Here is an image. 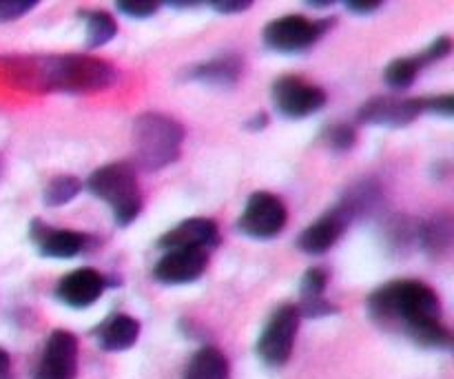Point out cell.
<instances>
[{
	"label": "cell",
	"mask_w": 454,
	"mask_h": 379,
	"mask_svg": "<svg viewBox=\"0 0 454 379\" xmlns=\"http://www.w3.org/2000/svg\"><path fill=\"white\" fill-rule=\"evenodd\" d=\"M242 60L233 53L229 56L213 58V60L195 65L186 71V78L195 80V83L208 84V87H233L242 75Z\"/></svg>",
	"instance_id": "ac0fdd59"
},
{
	"label": "cell",
	"mask_w": 454,
	"mask_h": 379,
	"mask_svg": "<svg viewBox=\"0 0 454 379\" xmlns=\"http://www.w3.org/2000/svg\"><path fill=\"white\" fill-rule=\"evenodd\" d=\"M424 111H428V114L443 115V118H452V114H454V96H452V93H446V96L424 98Z\"/></svg>",
	"instance_id": "83f0119b"
},
{
	"label": "cell",
	"mask_w": 454,
	"mask_h": 379,
	"mask_svg": "<svg viewBox=\"0 0 454 379\" xmlns=\"http://www.w3.org/2000/svg\"><path fill=\"white\" fill-rule=\"evenodd\" d=\"M300 320L301 315L295 304H282L270 315L255 344L257 358L266 367L282 368L284 364H288L297 340V331H300Z\"/></svg>",
	"instance_id": "8992f818"
},
{
	"label": "cell",
	"mask_w": 454,
	"mask_h": 379,
	"mask_svg": "<svg viewBox=\"0 0 454 379\" xmlns=\"http://www.w3.org/2000/svg\"><path fill=\"white\" fill-rule=\"evenodd\" d=\"M120 13H124L127 18H137V20H145L158 13L160 3H118L115 4Z\"/></svg>",
	"instance_id": "4316f807"
},
{
	"label": "cell",
	"mask_w": 454,
	"mask_h": 379,
	"mask_svg": "<svg viewBox=\"0 0 454 379\" xmlns=\"http://www.w3.org/2000/svg\"><path fill=\"white\" fill-rule=\"evenodd\" d=\"M426 67L421 53H415V56H403L397 58V60L390 62L384 71V80L390 89H397V91H403V89L412 87V83L417 80V75L421 74V69Z\"/></svg>",
	"instance_id": "7402d4cb"
},
{
	"label": "cell",
	"mask_w": 454,
	"mask_h": 379,
	"mask_svg": "<svg viewBox=\"0 0 454 379\" xmlns=\"http://www.w3.org/2000/svg\"><path fill=\"white\" fill-rule=\"evenodd\" d=\"M328 287V273L319 266H313L304 273L300 284V311L301 318H326V315L337 313V306H333L331 302L324 297Z\"/></svg>",
	"instance_id": "2e32d148"
},
{
	"label": "cell",
	"mask_w": 454,
	"mask_h": 379,
	"mask_svg": "<svg viewBox=\"0 0 454 379\" xmlns=\"http://www.w3.org/2000/svg\"><path fill=\"white\" fill-rule=\"evenodd\" d=\"M0 83L29 93H98L118 83L114 65L89 53H7Z\"/></svg>",
	"instance_id": "6da1fadb"
},
{
	"label": "cell",
	"mask_w": 454,
	"mask_h": 379,
	"mask_svg": "<svg viewBox=\"0 0 454 379\" xmlns=\"http://www.w3.org/2000/svg\"><path fill=\"white\" fill-rule=\"evenodd\" d=\"M319 140H322V145H326L331 151L344 154V151H350L355 146V142H357V131H355V127H350V124L346 122H333L322 129Z\"/></svg>",
	"instance_id": "cb8c5ba5"
},
{
	"label": "cell",
	"mask_w": 454,
	"mask_h": 379,
	"mask_svg": "<svg viewBox=\"0 0 454 379\" xmlns=\"http://www.w3.org/2000/svg\"><path fill=\"white\" fill-rule=\"evenodd\" d=\"M306 7H310V9H331L333 7V3L331 0H313V3H306Z\"/></svg>",
	"instance_id": "d6a6232c"
},
{
	"label": "cell",
	"mask_w": 454,
	"mask_h": 379,
	"mask_svg": "<svg viewBox=\"0 0 454 379\" xmlns=\"http://www.w3.org/2000/svg\"><path fill=\"white\" fill-rule=\"evenodd\" d=\"M35 0H0V22H12L35 9Z\"/></svg>",
	"instance_id": "d4e9b609"
},
{
	"label": "cell",
	"mask_w": 454,
	"mask_h": 379,
	"mask_svg": "<svg viewBox=\"0 0 454 379\" xmlns=\"http://www.w3.org/2000/svg\"><path fill=\"white\" fill-rule=\"evenodd\" d=\"M217 244H220V226L211 217H191V220H184L168 229L158 240V249H162V251L200 249V251L208 253V249H215Z\"/></svg>",
	"instance_id": "5bb4252c"
},
{
	"label": "cell",
	"mask_w": 454,
	"mask_h": 379,
	"mask_svg": "<svg viewBox=\"0 0 454 379\" xmlns=\"http://www.w3.org/2000/svg\"><path fill=\"white\" fill-rule=\"evenodd\" d=\"M419 242L430 257H443L452 247V220L450 216H437L419 226Z\"/></svg>",
	"instance_id": "ffe728a7"
},
{
	"label": "cell",
	"mask_w": 454,
	"mask_h": 379,
	"mask_svg": "<svg viewBox=\"0 0 454 379\" xmlns=\"http://www.w3.org/2000/svg\"><path fill=\"white\" fill-rule=\"evenodd\" d=\"M184 145V127L171 115L149 111L133 122V154L137 167L160 171L176 162Z\"/></svg>",
	"instance_id": "3957f363"
},
{
	"label": "cell",
	"mask_w": 454,
	"mask_h": 379,
	"mask_svg": "<svg viewBox=\"0 0 454 379\" xmlns=\"http://www.w3.org/2000/svg\"><path fill=\"white\" fill-rule=\"evenodd\" d=\"M421 114H424V98L375 96L359 107L357 120L371 127L402 129L415 122Z\"/></svg>",
	"instance_id": "9c48e42d"
},
{
	"label": "cell",
	"mask_w": 454,
	"mask_h": 379,
	"mask_svg": "<svg viewBox=\"0 0 454 379\" xmlns=\"http://www.w3.org/2000/svg\"><path fill=\"white\" fill-rule=\"evenodd\" d=\"M450 53H452V38L450 36H439L437 40H433V43L421 51V58H424V62L428 65V62L443 60V58H448Z\"/></svg>",
	"instance_id": "484cf974"
},
{
	"label": "cell",
	"mask_w": 454,
	"mask_h": 379,
	"mask_svg": "<svg viewBox=\"0 0 454 379\" xmlns=\"http://www.w3.org/2000/svg\"><path fill=\"white\" fill-rule=\"evenodd\" d=\"M140 340V322L127 313H115L98 328V342L106 353H122Z\"/></svg>",
	"instance_id": "e0dca14e"
},
{
	"label": "cell",
	"mask_w": 454,
	"mask_h": 379,
	"mask_svg": "<svg viewBox=\"0 0 454 379\" xmlns=\"http://www.w3.org/2000/svg\"><path fill=\"white\" fill-rule=\"evenodd\" d=\"M211 7L217 13H226V16H235V13H244L253 7L251 0H213Z\"/></svg>",
	"instance_id": "f1b7e54d"
},
{
	"label": "cell",
	"mask_w": 454,
	"mask_h": 379,
	"mask_svg": "<svg viewBox=\"0 0 454 379\" xmlns=\"http://www.w3.org/2000/svg\"><path fill=\"white\" fill-rule=\"evenodd\" d=\"M87 27V49L105 47L118 36V22L109 12H80Z\"/></svg>",
	"instance_id": "44dd1931"
},
{
	"label": "cell",
	"mask_w": 454,
	"mask_h": 379,
	"mask_svg": "<svg viewBox=\"0 0 454 379\" xmlns=\"http://www.w3.org/2000/svg\"><path fill=\"white\" fill-rule=\"evenodd\" d=\"M208 269V253L200 249H173L158 260L153 269L155 282L167 287L191 284L204 275Z\"/></svg>",
	"instance_id": "8fae6325"
},
{
	"label": "cell",
	"mask_w": 454,
	"mask_h": 379,
	"mask_svg": "<svg viewBox=\"0 0 454 379\" xmlns=\"http://www.w3.org/2000/svg\"><path fill=\"white\" fill-rule=\"evenodd\" d=\"M231 367L226 355L215 346H204L186 364L182 379H229Z\"/></svg>",
	"instance_id": "d6986e66"
},
{
	"label": "cell",
	"mask_w": 454,
	"mask_h": 379,
	"mask_svg": "<svg viewBox=\"0 0 454 379\" xmlns=\"http://www.w3.org/2000/svg\"><path fill=\"white\" fill-rule=\"evenodd\" d=\"M244 127H247L248 131H262V129L269 127V114L260 111V114H255L253 118H248L247 122H244Z\"/></svg>",
	"instance_id": "4dcf8cb0"
},
{
	"label": "cell",
	"mask_w": 454,
	"mask_h": 379,
	"mask_svg": "<svg viewBox=\"0 0 454 379\" xmlns=\"http://www.w3.org/2000/svg\"><path fill=\"white\" fill-rule=\"evenodd\" d=\"M89 193L106 202L118 226H129L142 211L140 185L129 162H111L96 169L87 180Z\"/></svg>",
	"instance_id": "277c9868"
},
{
	"label": "cell",
	"mask_w": 454,
	"mask_h": 379,
	"mask_svg": "<svg viewBox=\"0 0 454 379\" xmlns=\"http://www.w3.org/2000/svg\"><path fill=\"white\" fill-rule=\"evenodd\" d=\"M335 18H306L300 13L275 18L264 27V43L282 53L304 51L331 31Z\"/></svg>",
	"instance_id": "5b68a950"
},
{
	"label": "cell",
	"mask_w": 454,
	"mask_h": 379,
	"mask_svg": "<svg viewBox=\"0 0 454 379\" xmlns=\"http://www.w3.org/2000/svg\"><path fill=\"white\" fill-rule=\"evenodd\" d=\"M344 7L355 16H371V13L380 12L384 3H380V0H348Z\"/></svg>",
	"instance_id": "f546056e"
},
{
	"label": "cell",
	"mask_w": 454,
	"mask_h": 379,
	"mask_svg": "<svg viewBox=\"0 0 454 379\" xmlns=\"http://www.w3.org/2000/svg\"><path fill=\"white\" fill-rule=\"evenodd\" d=\"M273 107L291 120L309 118L326 107L328 96L322 87L300 78V75H282L273 83L270 89Z\"/></svg>",
	"instance_id": "52a82bcc"
},
{
	"label": "cell",
	"mask_w": 454,
	"mask_h": 379,
	"mask_svg": "<svg viewBox=\"0 0 454 379\" xmlns=\"http://www.w3.org/2000/svg\"><path fill=\"white\" fill-rule=\"evenodd\" d=\"M368 315L384 328H397L426 349H450L452 333L442 322L439 296L419 280H393L371 293Z\"/></svg>",
	"instance_id": "7a4b0ae2"
},
{
	"label": "cell",
	"mask_w": 454,
	"mask_h": 379,
	"mask_svg": "<svg viewBox=\"0 0 454 379\" xmlns=\"http://www.w3.org/2000/svg\"><path fill=\"white\" fill-rule=\"evenodd\" d=\"M29 238L35 244L40 256L51 257V260H71V257L87 251L89 242H91L89 235L69 229H51L38 217L31 220Z\"/></svg>",
	"instance_id": "7c38bea8"
},
{
	"label": "cell",
	"mask_w": 454,
	"mask_h": 379,
	"mask_svg": "<svg viewBox=\"0 0 454 379\" xmlns=\"http://www.w3.org/2000/svg\"><path fill=\"white\" fill-rule=\"evenodd\" d=\"M106 288L105 275L98 273L96 269H75L67 273L65 278L58 282L56 297L62 304L71 306V309H89L100 300V296Z\"/></svg>",
	"instance_id": "9a60e30c"
},
{
	"label": "cell",
	"mask_w": 454,
	"mask_h": 379,
	"mask_svg": "<svg viewBox=\"0 0 454 379\" xmlns=\"http://www.w3.org/2000/svg\"><path fill=\"white\" fill-rule=\"evenodd\" d=\"M350 220L353 217L348 216V211L341 204L328 209V213H324L317 222H313V225L301 231L300 238H297V249L306 256H324L340 242L344 231L348 229Z\"/></svg>",
	"instance_id": "4fadbf2b"
},
{
	"label": "cell",
	"mask_w": 454,
	"mask_h": 379,
	"mask_svg": "<svg viewBox=\"0 0 454 379\" xmlns=\"http://www.w3.org/2000/svg\"><path fill=\"white\" fill-rule=\"evenodd\" d=\"M75 375H78V337L58 328L44 344L34 379H75Z\"/></svg>",
	"instance_id": "30bf717a"
},
{
	"label": "cell",
	"mask_w": 454,
	"mask_h": 379,
	"mask_svg": "<svg viewBox=\"0 0 454 379\" xmlns=\"http://www.w3.org/2000/svg\"><path fill=\"white\" fill-rule=\"evenodd\" d=\"M80 191H82V180L75 176H56L47 186H44L43 202L47 207H62V204H69L71 200L78 198Z\"/></svg>",
	"instance_id": "603a6c76"
},
{
	"label": "cell",
	"mask_w": 454,
	"mask_h": 379,
	"mask_svg": "<svg viewBox=\"0 0 454 379\" xmlns=\"http://www.w3.org/2000/svg\"><path fill=\"white\" fill-rule=\"evenodd\" d=\"M168 7H176V9H193V7H200V3H168Z\"/></svg>",
	"instance_id": "836d02e7"
},
{
	"label": "cell",
	"mask_w": 454,
	"mask_h": 379,
	"mask_svg": "<svg viewBox=\"0 0 454 379\" xmlns=\"http://www.w3.org/2000/svg\"><path fill=\"white\" fill-rule=\"evenodd\" d=\"M288 211L282 198L269 191H255L247 200L238 229L253 240H273L286 229Z\"/></svg>",
	"instance_id": "ba28073f"
},
{
	"label": "cell",
	"mask_w": 454,
	"mask_h": 379,
	"mask_svg": "<svg viewBox=\"0 0 454 379\" xmlns=\"http://www.w3.org/2000/svg\"><path fill=\"white\" fill-rule=\"evenodd\" d=\"M0 379H12V358L4 349H0Z\"/></svg>",
	"instance_id": "1f68e13d"
}]
</instances>
